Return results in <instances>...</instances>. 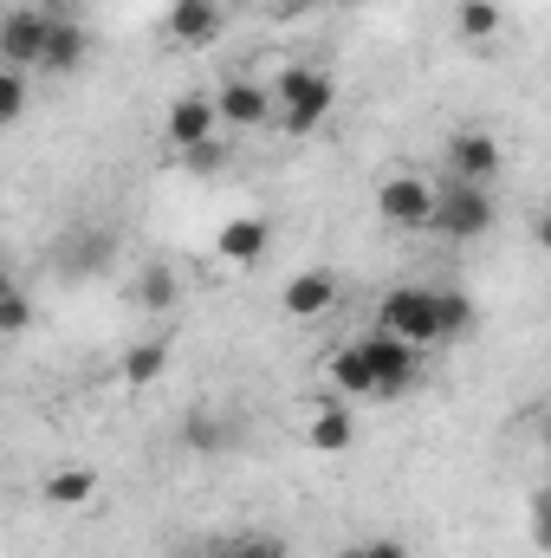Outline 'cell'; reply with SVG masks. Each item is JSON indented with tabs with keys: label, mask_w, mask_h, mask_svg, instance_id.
<instances>
[{
	"label": "cell",
	"mask_w": 551,
	"mask_h": 558,
	"mask_svg": "<svg viewBox=\"0 0 551 558\" xmlns=\"http://www.w3.org/2000/svg\"><path fill=\"white\" fill-rule=\"evenodd\" d=\"M377 331L403 338L409 351L441 344V338H434V292H428V286H396V292H383V305H377Z\"/></svg>",
	"instance_id": "cell-3"
},
{
	"label": "cell",
	"mask_w": 551,
	"mask_h": 558,
	"mask_svg": "<svg viewBox=\"0 0 551 558\" xmlns=\"http://www.w3.org/2000/svg\"><path fill=\"white\" fill-rule=\"evenodd\" d=\"M215 124L221 131H260V124H273V92L254 85V78H228L221 98H215Z\"/></svg>",
	"instance_id": "cell-6"
},
{
	"label": "cell",
	"mask_w": 551,
	"mask_h": 558,
	"mask_svg": "<svg viewBox=\"0 0 551 558\" xmlns=\"http://www.w3.org/2000/svg\"><path fill=\"white\" fill-rule=\"evenodd\" d=\"M285 7H292V13H311V7H318V0H285Z\"/></svg>",
	"instance_id": "cell-30"
},
{
	"label": "cell",
	"mask_w": 551,
	"mask_h": 558,
	"mask_svg": "<svg viewBox=\"0 0 551 558\" xmlns=\"http://www.w3.org/2000/svg\"><path fill=\"white\" fill-rule=\"evenodd\" d=\"M85 52H91V33H85V20L59 13V20H52V33H46V59H39V72L65 78V72H78V65H85Z\"/></svg>",
	"instance_id": "cell-11"
},
{
	"label": "cell",
	"mask_w": 551,
	"mask_h": 558,
	"mask_svg": "<svg viewBox=\"0 0 551 558\" xmlns=\"http://www.w3.org/2000/svg\"><path fill=\"white\" fill-rule=\"evenodd\" d=\"M20 331H33V299L13 286V292L0 299V338H20Z\"/></svg>",
	"instance_id": "cell-23"
},
{
	"label": "cell",
	"mask_w": 551,
	"mask_h": 558,
	"mask_svg": "<svg viewBox=\"0 0 551 558\" xmlns=\"http://www.w3.org/2000/svg\"><path fill=\"white\" fill-rule=\"evenodd\" d=\"M305 441H311L318 454H344V448L357 441V422H351L344 403H325V410L311 416V428H305Z\"/></svg>",
	"instance_id": "cell-14"
},
{
	"label": "cell",
	"mask_w": 551,
	"mask_h": 558,
	"mask_svg": "<svg viewBox=\"0 0 551 558\" xmlns=\"http://www.w3.org/2000/svg\"><path fill=\"white\" fill-rule=\"evenodd\" d=\"M267 247H273V228H267L260 215H234V221L215 234V254H221L228 267H260Z\"/></svg>",
	"instance_id": "cell-9"
},
{
	"label": "cell",
	"mask_w": 551,
	"mask_h": 558,
	"mask_svg": "<svg viewBox=\"0 0 551 558\" xmlns=\"http://www.w3.org/2000/svg\"><path fill=\"white\" fill-rule=\"evenodd\" d=\"M33 7H39V13H52V20H59V13H72V0H33Z\"/></svg>",
	"instance_id": "cell-28"
},
{
	"label": "cell",
	"mask_w": 551,
	"mask_h": 558,
	"mask_svg": "<svg viewBox=\"0 0 551 558\" xmlns=\"http://www.w3.org/2000/svg\"><path fill=\"white\" fill-rule=\"evenodd\" d=\"M279 305H285V318H325V312L338 305V274H325V267L292 274L285 292H279Z\"/></svg>",
	"instance_id": "cell-10"
},
{
	"label": "cell",
	"mask_w": 551,
	"mask_h": 558,
	"mask_svg": "<svg viewBox=\"0 0 551 558\" xmlns=\"http://www.w3.org/2000/svg\"><path fill=\"white\" fill-rule=\"evenodd\" d=\"M26 98H33V85H26V72H13V65H0V131L26 118Z\"/></svg>",
	"instance_id": "cell-21"
},
{
	"label": "cell",
	"mask_w": 551,
	"mask_h": 558,
	"mask_svg": "<svg viewBox=\"0 0 551 558\" xmlns=\"http://www.w3.org/2000/svg\"><path fill=\"white\" fill-rule=\"evenodd\" d=\"M493 175H500V143L487 137V131H461V137L448 143V182L487 189Z\"/></svg>",
	"instance_id": "cell-8"
},
{
	"label": "cell",
	"mask_w": 551,
	"mask_h": 558,
	"mask_svg": "<svg viewBox=\"0 0 551 558\" xmlns=\"http://www.w3.org/2000/svg\"><path fill=\"white\" fill-rule=\"evenodd\" d=\"M331 384H338V397H377L370 364H364V344H344V351L331 357Z\"/></svg>",
	"instance_id": "cell-18"
},
{
	"label": "cell",
	"mask_w": 551,
	"mask_h": 558,
	"mask_svg": "<svg viewBox=\"0 0 551 558\" xmlns=\"http://www.w3.org/2000/svg\"><path fill=\"white\" fill-rule=\"evenodd\" d=\"M162 371H169V351H162L156 338H149V344H131V351H124V384H131V390H149V384H156Z\"/></svg>",
	"instance_id": "cell-20"
},
{
	"label": "cell",
	"mask_w": 551,
	"mask_h": 558,
	"mask_svg": "<svg viewBox=\"0 0 551 558\" xmlns=\"http://www.w3.org/2000/svg\"><path fill=\"white\" fill-rule=\"evenodd\" d=\"M467 331H474V299H467V292H454V286H448V292H434V338L448 344V338H467Z\"/></svg>",
	"instance_id": "cell-17"
},
{
	"label": "cell",
	"mask_w": 551,
	"mask_h": 558,
	"mask_svg": "<svg viewBox=\"0 0 551 558\" xmlns=\"http://www.w3.org/2000/svg\"><path fill=\"white\" fill-rule=\"evenodd\" d=\"M46 33H52V13H39V7H7V13H0V65L39 72Z\"/></svg>",
	"instance_id": "cell-4"
},
{
	"label": "cell",
	"mask_w": 551,
	"mask_h": 558,
	"mask_svg": "<svg viewBox=\"0 0 551 558\" xmlns=\"http://www.w3.org/2000/svg\"><path fill=\"white\" fill-rule=\"evenodd\" d=\"M428 228L448 234V241H480V234L493 228V195L474 189V182H448V189H434V215H428Z\"/></svg>",
	"instance_id": "cell-2"
},
{
	"label": "cell",
	"mask_w": 551,
	"mask_h": 558,
	"mask_svg": "<svg viewBox=\"0 0 551 558\" xmlns=\"http://www.w3.org/2000/svg\"><path fill=\"white\" fill-rule=\"evenodd\" d=\"M162 131L175 149H188V143H208L221 124H215V98H175L169 111H162Z\"/></svg>",
	"instance_id": "cell-13"
},
{
	"label": "cell",
	"mask_w": 551,
	"mask_h": 558,
	"mask_svg": "<svg viewBox=\"0 0 551 558\" xmlns=\"http://www.w3.org/2000/svg\"><path fill=\"white\" fill-rule=\"evenodd\" d=\"M364 344V364H370V384H377V397H403L415 384V351L403 338H390V331H370V338H357Z\"/></svg>",
	"instance_id": "cell-5"
},
{
	"label": "cell",
	"mask_w": 551,
	"mask_h": 558,
	"mask_svg": "<svg viewBox=\"0 0 551 558\" xmlns=\"http://www.w3.org/2000/svg\"><path fill=\"white\" fill-rule=\"evenodd\" d=\"M331 111H338V85H331L325 72H311V65L279 72V85H273V124H279V131L311 137Z\"/></svg>",
	"instance_id": "cell-1"
},
{
	"label": "cell",
	"mask_w": 551,
	"mask_h": 558,
	"mask_svg": "<svg viewBox=\"0 0 551 558\" xmlns=\"http://www.w3.org/2000/svg\"><path fill=\"white\" fill-rule=\"evenodd\" d=\"M65 260H85V267H105V260H111V234H105V228H91V234H72V247H65Z\"/></svg>",
	"instance_id": "cell-24"
},
{
	"label": "cell",
	"mask_w": 551,
	"mask_h": 558,
	"mask_svg": "<svg viewBox=\"0 0 551 558\" xmlns=\"http://www.w3.org/2000/svg\"><path fill=\"white\" fill-rule=\"evenodd\" d=\"M52 507H91V494H98V474L91 468H59V474H46V487H39Z\"/></svg>",
	"instance_id": "cell-16"
},
{
	"label": "cell",
	"mask_w": 551,
	"mask_h": 558,
	"mask_svg": "<svg viewBox=\"0 0 551 558\" xmlns=\"http://www.w3.org/2000/svg\"><path fill=\"white\" fill-rule=\"evenodd\" d=\"M377 215H383L390 228H428V215H434V189H428L421 175H383V189H377Z\"/></svg>",
	"instance_id": "cell-7"
},
{
	"label": "cell",
	"mask_w": 551,
	"mask_h": 558,
	"mask_svg": "<svg viewBox=\"0 0 551 558\" xmlns=\"http://www.w3.org/2000/svg\"><path fill=\"white\" fill-rule=\"evenodd\" d=\"M454 26H461V39H474V46L500 39V0H461Z\"/></svg>",
	"instance_id": "cell-19"
},
{
	"label": "cell",
	"mask_w": 551,
	"mask_h": 558,
	"mask_svg": "<svg viewBox=\"0 0 551 558\" xmlns=\"http://www.w3.org/2000/svg\"><path fill=\"white\" fill-rule=\"evenodd\" d=\"M13 286H20V279L7 274V267H0V299H7V292H13Z\"/></svg>",
	"instance_id": "cell-29"
},
{
	"label": "cell",
	"mask_w": 551,
	"mask_h": 558,
	"mask_svg": "<svg viewBox=\"0 0 551 558\" xmlns=\"http://www.w3.org/2000/svg\"><path fill=\"white\" fill-rule=\"evenodd\" d=\"M344 558H409V546L403 539H364V546H351Z\"/></svg>",
	"instance_id": "cell-26"
},
{
	"label": "cell",
	"mask_w": 551,
	"mask_h": 558,
	"mask_svg": "<svg viewBox=\"0 0 551 558\" xmlns=\"http://www.w3.org/2000/svg\"><path fill=\"white\" fill-rule=\"evenodd\" d=\"M182 299V279L169 274V267H143L137 279H131V305L137 312H169Z\"/></svg>",
	"instance_id": "cell-15"
},
{
	"label": "cell",
	"mask_w": 551,
	"mask_h": 558,
	"mask_svg": "<svg viewBox=\"0 0 551 558\" xmlns=\"http://www.w3.org/2000/svg\"><path fill=\"white\" fill-rule=\"evenodd\" d=\"M221 156H228V149H221L215 137H208V143H188V149H182V162H188V175H208V169H221Z\"/></svg>",
	"instance_id": "cell-25"
},
{
	"label": "cell",
	"mask_w": 551,
	"mask_h": 558,
	"mask_svg": "<svg viewBox=\"0 0 551 558\" xmlns=\"http://www.w3.org/2000/svg\"><path fill=\"white\" fill-rule=\"evenodd\" d=\"M228 558H285V546H279V539H241Z\"/></svg>",
	"instance_id": "cell-27"
},
{
	"label": "cell",
	"mask_w": 551,
	"mask_h": 558,
	"mask_svg": "<svg viewBox=\"0 0 551 558\" xmlns=\"http://www.w3.org/2000/svg\"><path fill=\"white\" fill-rule=\"evenodd\" d=\"M169 39L188 52L221 39V0H169Z\"/></svg>",
	"instance_id": "cell-12"
},
{
	"label": "cell",
	"mask_w": 551,
	"mask_h": 558,
	"mask_svg": "<svg viewBox=\"0 0 551 558\" xmlns=\"http://www.w3.org/2000/svg\"><path fill=\"white\" fill-rule=\"evenodd\" d=\"M228 435H221V422L215 416H182V448H195V454H215Z\"/></svg>",
	"instance_id": "cell-22"
}]
</instances>
